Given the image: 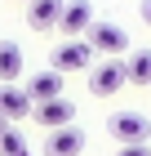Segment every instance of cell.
Instances as JSON below:
<instances>
[{"mask_svg": "<svg viewBox=\"0 0 151 156\" xmlns=\"http://www.w3.org/2000/svg\"><path fill=\"white\" fill-rule=\"evenodd\" d=\"M116 156H151V147H147V143H133V147H120Z\"/></svg>", "mask_w": 151, "mask_h": 156, "instance_id": "cell-14", "label": "cell"}, {"mask_svg": "<svg viewBox=\"0 0 151 156\" xmlns=\"http://www.w3.org/2000/svg\"><path fill=\"white\" fill-rule=\"evenodd\" d=\"M0 156H27V138L13 125H5V134H0Z\"/></svg>", "mask_w": 151, "mask_h": 156, "instance_id": "cell-13", "label": "cell"}, {"mask_svg": "<svg viewBox=\"0 0 151 156\" xmlns=\"http://www.w3.org/2000/svg\"><path fill=\"white\" fill-rule=\"evenodd\" d=\"M45 156H80L84 152V129L80 125H62V129H49L45 143H40Z\"/></svg>", "mask_w": 151, "mask_h": 156, "instance_id": "cell-5", "label": "cell"}, {"mask_svg": "<svg viewBox=\"0 0 151 156\" xmlns=\"http://www.w3.org/2000/svg\"><path fill=\"white\" fill-rule=\"evenodd\" d=\"M125 67H129V85H151V49H133Z\"/></svg>", "mask_w": 151, "mask_h": 156, "instance_id": "cell-12", "label": "cell"}, {"mask_svg": "<svg viewBox=\"0 0 151 156\" xmlns=\"http://www.w3.org/2000/svg\"><path fill=\"white\" fill-rule=\"evenodd\" d=\"M45 129H62V125H76V103L71 98H49V103H36L31 112Z\"/></svg>", "mask_w": 151, "mask_h": 156, "instance_id": "cell-7", "label": "cell"}, {"mask_svg": "<svg viewBox=\"0 0 151 156\" xmlns=\"http://www.w3.org/2000/svg\"><path fill=\"white\" fill-rule=\"evenodd\" d=\"M36 112V98L27 94V89H18V85H0V116L9 120H22V116H31Z\"/></svg>", "mask_w": 151, "mask_h": 156, "instance_id": "cell-8", "label": "cell"}, {"mask_svg": "<svg viewBox=\"0 0 151 156\" xmlns=\"http://www.w3.org/2000/svg\"><path fill=\"white\" fill-rule=\"evenodd\" d=\"M138 13H142V23L151 27V0H142V5H138Z\"/></svg>", "mask_w": 151, "mask_h": 156, "instance_id": "cell-15", "label": "cell"}, {"mask_svg": "<svg viewBox=\"0 0 151 156\" xmlns=\"http://www.w3.org/2000/svg\"><path fill=\"white\" fill-rule=\"evenodd\" d=\"M89 27H93V5L89 0H67V9H62V18H58V31L67 40H80Z\"/></svg>", "mask_w": 151, "mask_h": 156, "instance_id": "cell-6", "label": "cell"}, {"mask_svg": "<svg viewBox=\"0 0 151 156\" xmlns=\"http://www.w3.org/2000/svg\"><path fill=\"white\" fill-rule=\"evenodd\" d=\"M93 58H98V54H93V45L89 40H62L58 49H53V72H62V76H71V72H89L93 67Z\"/></svg>", "mask_w": 151, "mask_h": 156, "instance_id": "cell-4", "label": "cell"}, {"mask_svg": "<svg viewBox=\"0 0 151 156\" xmlns=\"http://www.w3.org/2000/svg\"><path fill=\"white\" fill-rule=\"evenodd\" d=\"M62 80L67 76L53 72V67H45V72H31V80H27V94L40 98V103H49V98H62Z\"/></svg>", "mask_w": 151, "mask_h": 156, "instance_id": "cell-10", "label": "cell"}, {"mask_svg": "<svg viewBox=\"0 0 151 156\" xmlns=\"http://www.w3.org/2000/svg\"><path fill=\"white\" fill-rule=\"evenodd\" d=\"M84 40L93 45L98 58H120V54H129V36H125V27H116V23H93L89 31H84Z\"/></svg>", "mask_w": 151, "mask_h": 156, "instance_id": "cell-3", "label": "cell"}, {"mask_svg": "<svg viewBox=\"0 0 151 156\" xmlns=\"http://www.w3.org/2000/svg\"><path fill=\"white\" fill-rule=\"evenodd\" d=\"M62 9H67V0H31L27 5V27H36V31H58Z\"/></svg>", "mask_w": 151, "mask_h": 156, "instance_id": "cell-9", "label": "cell"}, {"mask_svg": "<svg viewBox=\"0 0 151 156\" xmlns=\"http://www.w3.org/2000/svg\"><path fill=\"white\" fill-rule=\"evenodd\" d=\"M5 125H9V120H5V116H0V134H5Z\"/></svg>", "mask_w": 151, "mask_h": 156, "instance_id": "cell-16", "label": "cell"}, {"mask_svg": "<svg viewBox=\"0 0 151 156\" xmlns=\"http://www.w3.org/2000/svg\"><path fill=\"white\" fill-rule=\"evenodd\" d=\"M125 85H129L125 58H102V62L89 67V94H93V98H116Z\"/></svg>", "mask_w": 151, "mask_h": 156, "instance_id": "cell-1", "label": "cell"}, {"mask_svg": "<svg viewBox=\"0 0 151 156\" xmlns=\"http://www.w3.org/2000/svg\"><path fill=\"white\" fill-rule=\"evenodd\" d=\"M18 76H22V45L0 40V85H13Z\"/></svg>", "mask_w": 151, "mask_h": 156, "instance_id": "cell-11", "label": "cell"}, {"mask_svg": "<svg viewBox=\"0 0 151 156\" xmlns=\"http://www.w3.org/2000/svg\"><path fill=\"white\" fill-rule=\"evenodd\" d=\"M107 129H111V138H116L120 147H133V143H147L151 138V120L142 116V112H111Z\"/></svg>", "mask_w": 151, "mask_h": 156, "instance_id": "cell-2", "label": "cell"}, {"mask_svg": "<svg viewBox=\"0 0 151 156\" xmlns=\"http://www.w3.org/2000/svg\"><path fill=\"white\" fill-rule=\"evenodd\" d=\"M22 5H31V0H22Z\"/></svg>", "mask_w": 151, "mask_h": 156, "instance_id": "cell-17", "label": "cell"}]
</instances>
